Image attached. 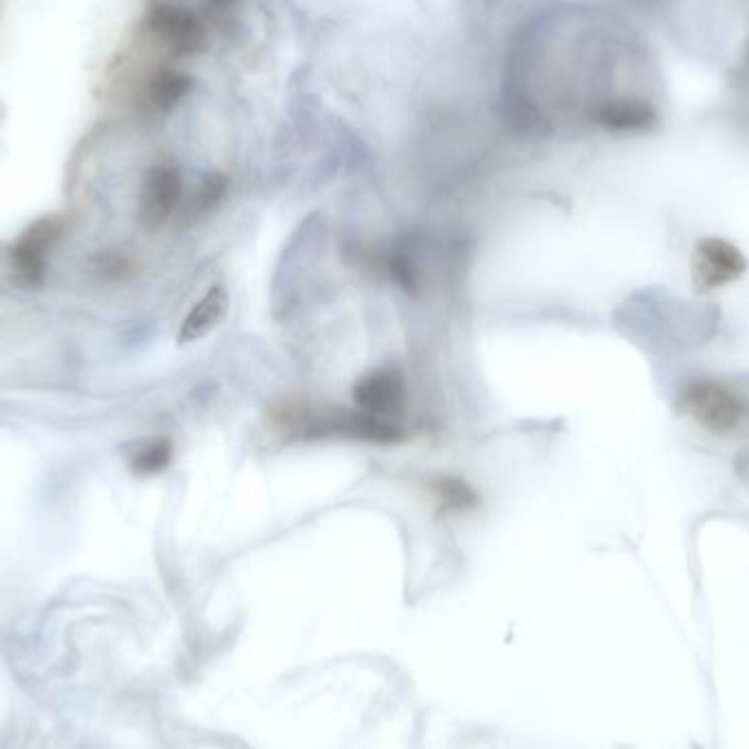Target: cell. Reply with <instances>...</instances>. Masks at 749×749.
Listing matches in <instances>:
<instances>
[{
  "instance_id": "cell-5",
  "label": "cell",
  "mask_w": 749,
  "mask_h": 749,
  "mask_svg": "<svg viewBox=\"0 0 749 749\" xmlns=\"http://www.w3.org/2000/svg\"><path fill=\"white\" fill-rule=\"evenodd\" d=\"M688 412L712 430H730L743 417L741 399L719 383H697L688 390Z\"/></svg>"
},
{
  "instance_id": "cell-8",
  "label": "cell",
  "mask_w": 749,
  "mask_h": 749,
  "mask_svg": "<svg viewBox=\"0 0 749 749\" xmlns=\"http://www.w3.org/2000/svg\"><path fill=\"white\" fill-rule=\"evenodd\" d=\"M697 257L701 259L697 266V274L701 283L710 288L732 281L746 268L741 254L721 241H708L706 246H701Z\"/></svg>"
},
{
  "instance_id": "cell-6",
  "label": "cell",
  "mask_w": 749,
  "mask_h": 749,
  "mask_svg": "<svg viewBox=\"0 0 749 749\" xmlns=\"http://www.w3.org/2000/svg\"><path fill=\"white\" fill-rule=\"evenodd\" d=\"M62 234V224L58 220H42L36 226H31L18 246L13 248V263L18 272L29 281V283H40L44 279L47 270V254L56 246V241Z\"/></svg>"
},
{
  "instance_id": "cell-4",
  "label": "cell",
  "mask_w": 749,
  "mask_h": 749,
  "mask_svg": "<svg viewBox=\"0 0 749 749\" xmlns=\"http://www.w3.org/2000/svg\"><path fill=\"white\" fill-rule=\"evenodd\" d=\"M358 406L379 419H395L408 406V383L395 369H377L356 383Z\"/></svg>"
},
{
  "instance_id": "cell-10",
  "label": "cell",
  "mask_w": 749,
  "mask_h": 749,
  "mask_svg": "<svg viewBox=\"0 0 749 749\" xmlns=\"http://www.w3.org/2000/svg\"><path fill=\"white\" fill-rule=\"evenodd\" d=\"M193 88V79L180 71L171 69H160L156 76L151 77L148 86V99L151 106L160 112L171 110L178 101H182L189 90Z\"/></svg>"
},
{
  "instance_id": "cell-11",
  "label": "cell",
  "mask_w": 749,
  "mask_h": 749,
  "mask_svg": "<svg viewBox=\"0 0 749 749\" xmlns=\"http://www.w3.org/2000/svg\"><path fill=\"white\" fill-rule=\"evenodd\" d=\"M169 460H171V443L167 439H156L134 453L132 467L143 476H151L160 473L169 465Z\"/></svg>"
},
{
  "instance_id": "cell-2",
  "label": "cell",
  "mask_w": 749,
  "mask_h": 749,
  "mask_svg": "<svg viewBox=\"0 0 749 749\" xmlns=\"http://www.w3.org/2000/svg\"><path fill=\"white\" fill-rule=\"evenodd\" d=\"M150 29L176 58H191L207 49V29L187 7L171 2L156 4L150 13Z\"/></svg>"
},
{
  "instance_id": "cell-13",
  "label": "cell",
  "mask_w": 749,
  "mask_h": 749,
  "mask_svg": "<svg viewBox=\"0 0 749 749\" xmlns=\"http://www.w3.org/2000/svg\"><path fill=\"white\" fill-rule=\"evenodd\" d=\"M239 0H209V13L211 18H222L226 11H230Z\"/></svg>"
},
{
  "instance_id": "cell-3",
  "label": "cell",
  "mask_w": 749,
  "mask_h": 749,
  "mask_svg": "<svg viewBox=\"0 0 749 749\" xmlns=\"http://www.w3.org/2000/svg\"><path fill=\"white\" fill-rule=\"evenodd\" d=\"M182 196V178L173 164L160 162L153 164L141 191L139 216L148 230H158L167 224L171 213L176 211Z\"/></svg>"
},
{
  "instance_id": "cell-9",
  "label": "cell",
  "mask_w": 749,
  "mask_h": 749,
  "mask_svg": "<svg viewBox=\"0 0 749 749\" xmlns=\"http://www.w3.org/2000/svg\"><path fill=\"white\" fill-rule=\"evenodd\" d=\"M600 126L616 132H638L656 123V110L647 101L618 99L605 103L597 114Z\"/></svg>"
},
{
  "instance_id": "cell-1",
  "label": "cell",
  "mask_w": 749,
  "mask_h": 749,
  "mask_svg": "<svg viewBox=\"0 0 749 749\" xmlns=\"http://www.w3.org/2000/svg\"><path fill=\"white\" fill-rule=\"evenodd\" d=\"M290 426H294L304 437H347L353 441L367 443H399L403 439L401 430L386 419L373 417L364 410H316V412H297L290 417Z\"/></svg>"
},
{
  "instance_id": "cell-7",
  "label": "cell",
  "mask_w": 749,
  "mask_h": 749,
  "mask_svg": "<svg viewBox=\"0 0 749 749\" xmlns=\"http://www.w3.org/2000/svg\"><path fill=\"white\" fill-rule=\"evenodd\" d=\"M230 297L224 286H213L202 299L193 304V309L187 313L178 340L180 344H191L198 340H204L209 333H213L228 316Z\"/></svg>"
},
{
  "instance_id": "cell-12",
  "label": "cell",
  "mask_w": 749,
  "mask_h": 749,
  "mask_svg": "<svg viewBox=\"0 0 749 749\" xmlns=\"http://www.w3.org/2000/svg\"><path fill=\"white\" fill-rule=\"evenodd\" d=\"M439 498L446 502V507L450 509H458V511H465V509H471L476 505V493L469 489V485H465L462 480L458 478H443L439 485Z\"/></svg>"
}]
</instances>
